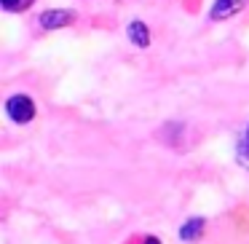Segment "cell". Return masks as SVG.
I'll use <instances>...</instances> for the list:
<instances>
[{
	"instance_id": "3",
	"label": "cell",
	"mask_w": 249,
	"mask_h": 244,
	"mask_svg": "<svg viewBox=\"0 0 249 244\" xmlns=\"http://www.w3.org/2000/svg\"><path fill=\"white\" fill-rule=\"evenodd\" d=\"M249 0H214V6L209 11V19L212 22H222V19H231L236 17L238 11H244Z\"/></svg>"
},
{
	"instance_id": "1",
	"label": "cell",
	"mask_w": 249,
	"mask_h": 244,
	"mask_svg": "<svg viewBox=\"0 0 249 244\" xmlns=\"http://www.w3.org/2000/svg\"><path fill=\"white\" fill-rule=\"evenodd\" d=\"M6 110H8V118L17 121V124H30L35 118V102L27 94H14L6 102Z\"/></svg>"
},
{
	"instance_id": "8",
	"label": "cell",
	"mask_w": 249,
	"mask_h": 244,
	"mask_svg": "<svg viewBox=\"0 0 249 244\" xmlns=\"http://www.w3.org/2000/svg\"><path fill=\"white\" fill-rule=\"evenodd\" d=\"M247 148H249V129H247Z\"/></svg>"
},
{
	"instance_id": "4",
	"label": "cell",
	"mask_w": 249,
	"mask_h": 244,
	"mask_svg": "<svg viewBox=\"0 0 249 244\" xmlns=\"http://www.w3.org/2000/svg\"><path fill=\"white\" fill-rule=\"evenodd\" d=\"M126 33H129V40L134 46H140V49H147L150 46V30H147V24L145 22H131L129 27H126Z\"/></svg>"
},
{
	"instance_id": "7",
	"label": "cell",
	"mask_w": 249,
	"mask_h": 244,
	"mask_svg": "<svg viewBox=\"0 0 249 244\" xmlns=\"http://www.w3.org/2000/svg\"><path fill=\"white\" fill-rule=\"evenodd\" d=\"M142 244H161V242H158L156 236H147V239H145V242H142Z\"/></svg>"
},
{
	"instance_id": "5",
	"label": "cell",
	"mask_w": 249,
	"mask_h": 244,
	"mask_svg": "<svg viewBox=\"0 0 249 244\" xmlns=\"http://www.w3.org/2000/svg\"><path fill=\"white\" fill-rule=\"evenodd\" d=\"M204 225H206L204 217H190V220L179 228V236H182L185 242H198V239L204 236Z\"/></svg>"
},
{
	"instance_id": "6",
	"label": "cell",
	"mask_w": 249,
	"mask_h": 244,
	"mask_svg": "<svg viewBox=\"0 0 249 244\" xmlns=\"http://www.w3.org/2000/svg\"><path fill=\"white\" fill-rule=\"evenodd\" d=\"M0 6H3V11L17 14V11H24V8L33 6V0H0Z\"/></svg>"
},
{
	"instance_id": "2",
	"label": "cell",
	"mask_w": 249,
	"mask_h": 244,
	"mask_svg": "<svg viewBox=\"0 0 249 244\" xmlns=\"http://www.w3.org/2000/svg\"><path fill=\"white\" fill-rule=\"evenodd\" d=\"M72 22H75V14L65 11V8H49V11H43L40 19H38V24L43 30H62V27H67V24H72Z\"/></svg>"
}]
</instances>
